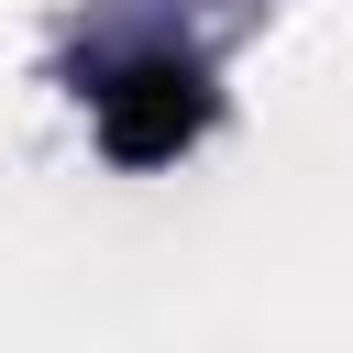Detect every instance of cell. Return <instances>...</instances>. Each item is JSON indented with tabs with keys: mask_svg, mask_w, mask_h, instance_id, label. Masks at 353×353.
I'll list each match as a JSON object with an SVG mask.
<instances>
[{
	"mask_svg": "<svg viewBox=\"0 0 353 353\" xmlns=\"http://www.w3.org/2000/svg\"><path fill=\"white\" fill-rule=\"evenodd\" d=\"M199 77L188 66H121L110 88H99V132H110V154H132V165H154V154H176L188 132H199Z\"/></svg>",
	"mask_w": 353,
	"mask_h": 353,
	"instance_id": "6da1fadb",
	"label": "cell"
}]
</instances>
